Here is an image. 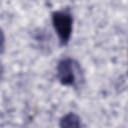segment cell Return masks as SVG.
<instances>
[{
	"mask_svg": "<svg viewBox=\"0 0 128 128\" xmlns=\"http://www.w3.org/2000/svg\"><path fill=\"white\" fill-rule=\"evenodd\" d=\"M75 61L69 57L61 59L57 64V76L62 85L74 86L76 83V68Z\"/></svg>",
	"mask_w": 128,
	"mask_h": 128,
	"instance_id": "cell-2",
	"label": "cell"
},
{
	"mask_svg": "<svg viewBox=\"0 0 128 128\" xmlns=\"http://www.w3.org/2000/svg\"><path fill=\"white\" fill-rule=\"evenodd\" d=\"M4 45H5V35L3 30L0 28V50L4 48Z\"/></svg>",
	"mask_w": 128,
	"mask_h": 128,
	"instance_id": "cell-4",
	"label": "cell"
},
{
	"mask_svg": "<svg viewBox=\"0 0 128 128\" xmlns=\"http://www.w3.org/2000/svg\"><path fill=\"white\" fill-rule=\"evenodd\" d=\"M59 128H81L80 117L73 112L65 114L60 119Z\"/></svg>",
	"mask_w": 128,
	"mask_h": 128,
	"instance_id": "cell-3",
	"label": "cell"
},
{
	"mask_svg": "<svg viewBox=\"0 0 128 128\" xmlns=\"http://www.w3.org/2000/svg\"><path fill=\"white\" fill-rule=\"evenodd\" d=\"M53 28L61 46L69 43L73 31V16L68 10H57L51 15Z\"/></svg>",
	"mask_w": 128,
	"mask_h": 128,
	"instance_id": "cell-1",
	"label": "cell"
}]
</instances>
